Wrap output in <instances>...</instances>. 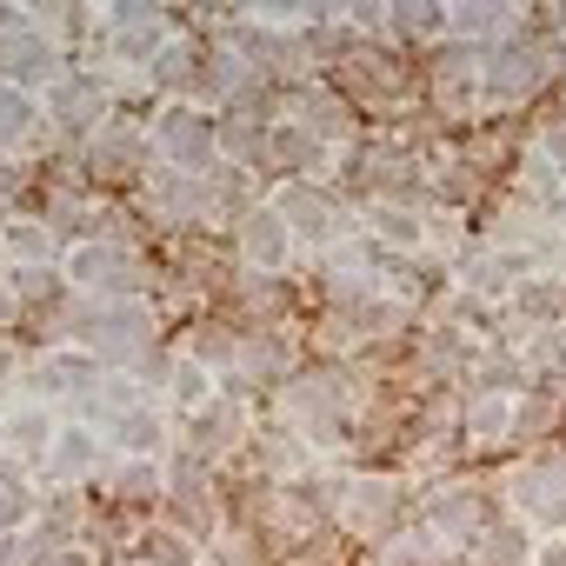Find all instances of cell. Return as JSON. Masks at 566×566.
<instances>
[{"instance_id":"cell-1","label":"cell","mask_w":566,"mask_h":566,"mask_svg":"<svg viewBox=\"0 0 566 566\" xmlns=\"http://www.w3.org/2000/svg\"><path fill=\"white\" fill-rule=\"evenodd\" d=\"M61 340L94 354L107 374H127L140 354L160 347V307L154 301H87V294H74L67 314H61Z\"/></svg>"},{"instance_id":"cell-2","label":"cell","mask_w":566,"mask_h":566,"mask_svg":"<svg viewBox=\"0 0 566 566\" xmlns=\"http://www.w3.org/2000/svg\"><path fill=\"white\" fill-rule=\"evenodd\" d=\"M273 400H280V427L301 433L307 447H340L360 427V380H354V367H327V360L301 367Z\"/></svg>"},{"instance_id":"cell-3","label":"cell","mask_w":566,"mask_h":566,"mask_svg":"<svg viewBox=\"0 0 566 566\" xmlns=\"http://www.w3.org/2000/svg\"><path fill=\"white\" fill-rule=\"evenodd\" d=\"M61 273H67V287L87 294V301H147V287H154V260L140 253V240H114V233L74 240Z\"/></svg>"},{"instance_id":"cell-4","label":"cell","mask_w":566,"mask_h":566,"mask_svg":"<svg viewBox=\"0 0 566 566\" xmlns=\"http://www.w3.org/2000/svg\"><path fill=\"white\" fill-rule=\"evenodd\" d=\"M321 506L340 520V533H354L360 546H380L387 533H400L407 486H400L394 473H327Z\"/></svg>"},{"instance_id":"cell-5","label":"cell","mask_w":566,"mask_h":566,"mask_svg":"<svg viewBox=\"0 0 566 566\" xmlns=\"http://www.w3.org/2000/svg\"><path fill=\"white\" fill-rule=\"evenodd\" d=\"M154 140V167L187 174V180H213L220 174V120L200 114V101H160V114L147 120Z\"/></svg>"},{"instance_id":"cell-6","label":"cell","mask_w":566,"mask_h":566,"mask_svg":"<svg viewBox=\"0 0 566 566\" xmlns=\"http://www.w3.org/2000/svg\"><path fill=\"white\" fill-rule=\"evenodd\" d=\"M74 167L87 187H134L154 174V140H147V120L134 114H114L107 127H94L81 147H74Z\"/></svg>"},{"instance_id":"cell-7","label":"cell","mask_w":566,"mask_h":566,"mask_svg":"<svg viewBox=\"0 0 566 566\" xmlns=\"http://www.w3.org/2000/svg\"><path fill=\"white\" fill-rule=\"evenodd\" d=\"M114 114H120V101H114V87L101 81V67H87V61L67 67V74L41 94V120H48L61 140H74V147H81L94 127H107Z\"/></svg>"},{"instance_id":"cell-8","label":"cell","mask_w":566,"mask_h":566,"mask_svg":"<svg viewBox=\"0 0 566 566\" xmlns=\"http://www.w3.org/2000/svg\"><path fill=\"white\" fill-rule=\"evenodd\" d=\"M107 380V367L94 360V354H81V347H67V340H54V347H41L34 360H28V374H21V387H28V400H41L48 413L54 407H87L94 400V387Z\"/></svg>"},{"instance_id":"cell-9","label":"cell","mask_w":566,"mask_h":566,"mask_svg":"<svg viewBox=\"0 0 566 566\" xmlns=\"http://www.w3.org/2000/svg\"><path fill=\"white\" fill-rule=\"evenodd\" d=\"M67 67H81L34 14H21L8 34H0V81H8V87H21V94H48Z\"/></svg>"},{"instance_id":"cell-10","label":"cell","mask_w":566,"mask_h":566,"mask_svg":"<svg viewBox=\"0 0 566 566\" xmlns=\"http://www.w3.org/2000/svg\"><path fill=\"white\" fill-rule=\"evenodd\" d=\"M174 447H187L193 460H233V453H247L253 447V407H247V394H213L200 413H187L180 427H174Z\"/></svg>"},{"instance_id":"cell-11","label":"cell","mask_w":566,"mask_h":566,"mask_svg":"<svg viewBox=\"0 0 566 566\" xmlns=\"http://www.w3.org/2000/svg\"><path fill=\"white\" fill-rule=\"evenodd\" d=\"M506 500L526 526H566V447H533V460L506 473Z\"/></svg>"},{"instance_id":"cell-12","label":"cell","mask_w":566,"mask_h":566,"mask_svg":"<svg viewBox=\"0 0 566 566\" xmlns=\"http://www.w3.org/2000/svg\"><path fill=\"white\" fill-rule=\"evenodd\" d=\"M546 81H553V48L533 34H506L480 54V87L493 101H533Z\"/></svg>"},{"instance_id":"cell-13","label":"cell","mask_w":566,"mask_h":566,"mask_svg":"<svg viewBox=\"0 0 566 566\" xmlns=\"http://www.w3.org/2000/svg\"><path fill=\"white\" fill-rule=\"evenodd\" d=\"M160 506L174 513L180 533L213 539V533H220V480H213V467L193 460L187 447H174V453H167V500H160Z\"/></svg>"},{"instance_id":"cell-14","label":"cell","mask_w":566,"mask_h":566,"mask_svg":"<svg viewBox=\"0 0 566 566\" xmlns=\"http://www.w3.org/2000/svg\"><path fill=\"white\" fill-rule=\"evenodd\" d=\"M107 460H114L107 433H94L87 420H61L54 427V447L41 460V493H87Z\"/></svg>"},{"instance_id":"cell-15","label":"cell","mask_w":566,"mask_h":566,"mask_svg":"<svg viewBox=\"0 0 566 566\" xmlns=\"http://www.w3.org/2000/svg\"><path fill=\"white\" fill-rule=\"evenodd\" d=\"M420 526H427L447 553H473V546H480V533L493 526V500H486L473 480H447V486H433V493H427Z\"/></svg>"},{"instance_id":"cell-16","label":"cell","mask_w":566,"mask_h":566,"mask_svg":"<svg viewBox=\"0 0 566 566\" xmlns=\"http://www.w3.org/2000/svg\"><path fill=\"white\" fill-rule=\"evenodd\" d=\"M213 213H220V174L213 180H187V174L154 167L140 180V220H154V227H207Z\"/></svg>"},{"instance_id":"cell-17","label":"cell","mask_w":566,"mask_h":566,"mask_svg":"<svg viewBox=\"0 0 566 566\" xmlns=\"http://www.w3.org/2000/svg\"><path fill=\"white\" fill-rule=\"evenodd\" d=\"M294 227L273 213V200L266 207H247L240 220H233V266L247 273V280H280L294 266Z\"/></svg>"},{"instance_id":"cell-18","label":"cell","mask_w":566,"mask_h":566,"mask_svg":"<svg viewBox=\"0 0 566 566\" xmlns=\"http://www.w3.org/2000/svg\"><path fill=\"white\" fill-rule=\"evenodd\" d=\"M233 387L227 394H247V387H287L294 374H301V340H294V327H253V334H240V354H233Z\"/></svg>"},{"instance_id":"cell-19","label":"cell","mask_w":566,"mask_h":566,"mask_svg":"<svg viewBox=\"0 0 566 566\" xmlns=\"http://www.w3.org/2000/svg\"><path fill=\"white\" fill-rule=\"evenodd\" d=\"M273 213L294 227L301 247H321V253L347 233V213H340V200H334L321 180H280V187H273Z\"/></svg>"},{"instance_id":"cell-20","label":"cell","mask_w":566,"mask_h":566,"mask_svg":"<svg viewBox=\"0 0 566 566\" xmlns=\"http://www.w3.org/2000/svg\"><path fill=\"white\" fill-rule=\"evenodd\" d=\"M287 120H294V127H307L321 147H340V140H354V134H360L354 101H347L340 87H321V81H294V87H287Z\"/></svg>"},{"instance_id":"cell-21","label":"cell","mask_w":566,"mask_h":566,"mask_svg":"<svg viewBox=\"0 0 566 566\" xmlns=\"http://www.w3.org/2000/svg\"><path fill=\"white\" fill-rule=\"evenodd\" d=\"M54 413L41 400H14L8 413H0V467H14V473H41L48 447H54Z\"/></svg>"},{"instance_id":"cell-22","label":"cell","mask_w":566,"mask_h":566,"mask_svg":"<svg viewBox=\"0 0 566 566\" xmlns=\"http://www.w3.org/2000/svg\"><path fill=\"white\" fill-rule=\"evenodd\" d=\"M87 493H101L107 506H127V513H140V506H154V500H167V460H140V453H114V460L101 467V480H94Z\"/></svg>"},{"instance_id":"cell-23","label":"cell","mask_w":566,"mask_h":566,"mask_svg":"<svg viewBox=\"0 0 566 566\" xmlns=\"http://www.w3.org/2000/svg\"><path fill=\"white\" fill-rule=\"evenodd\" d=\"M67 247H74V240H61L41 213H14L8 227H0V266H8V273H14V266H61Z\"/></svg>"},{"instance_id":"cell-24","label":"cell","mask_w":566,"mask_h":566,"mask_svg":"<svg viewBox=\"0 0 566 566\" xmlns=\"http://www.w3.org/2000/svg\"><path fill=\"white\" fill-rule=\"evenodd\" d=\"M367 240H374L380 253L413 260V253L427 247V213H413L407 200H374V207H367Z\"/></svg>"},{"instance_id":"cell-25","label":"cell","mask_w":566,"mask_h":566,"mask_svg":"<svg viewBox=\"0 0 566 566\" xmlns=\"http://www.w3.org/2000/svg\"><path fill=\"white\" fill-rule=\"evenodd\" d=\"M266 167H287V180H314V174L327 167V147H321L307 127H294L287 114H280L273 134H266Z\"/></svg>"},{"instance_id":"cell-26","label":"cell","mask_w":566,"mask_h":566,"mask_svg":"<svg viewBox=\"0 0 566 566\" xmlns=\"http://www.w3.org/2000/svg\"><path fill=\"white\" fill-rule=\"evenodd\" d=\"M513 400L520 394H473L467 407H460V440L467 447H506L513 440Z\"/></svg>"},{"instance_id":"cell-27","label":"cell","mask_w":566,"mask_h":566,"mask_svg":"<svg viewBox=\"0 0 566 566\" xmlns=\"http://www.w3.org/2000/svg\"><path fill=\"white\" fill-rule=\"evenodd\" d=\"M180 354H187V360H200L207 374H227V367H233V354H240V327H233V321H220V314H200V321L180 334Z\"/></svg>"},{"instance_id":"cell-28","label":"cell","mask_w":566,"mask_h":566,"mask_svg":"<svg viewBox=\"0 0 566 566\" xmlns=\"http://www.w3.org/2000/svg\"><path fill=\"white\" fill-rule=\"evenodd\" d=\"M539 539L526 533V520H493L473 546V566H533Z\"/></svg>"},{"instance_id":"cell-29","label":"cell","mask_w":566,"mask_h":566,"mask_svg":"<svg viewBox=\"0 0 566 566\" xmlns=\"http://www.w3.org/2000/svg\"><path fill=\"white\" fill-rule=\"evenodd\" d=\"M34 134H41V101L0 81V160H14L21 147H34Z\"/></svg>"},{"instance_id":"cell-30","label":"cell","mask_w":566,"mask_h":566,"mask_svg":"<svg viewBox=\"0 0 566 566\" xmlns=\"http://www.w3.org/2000/svg\"><path fill=\"white\" fill-rule=\"evenodd\" d=\"M134 559H140V566H200V539L167 520V526L134 533Z\"/></svg>"},{"instance_id":"cell-31","label":"cell","mask_w":566,"mask_h":566,"mask_svg":"<svg viewBox=\"0 0 566 566\" xmlns=\"http://www.w3.org/2000/svg\"><path fill=\"white\" fill-rule=\"evenodd\" d=\"M34 506H41V493L28 486V473L0 467V539H8V533H21V526L34 520Z\"/></svg>"},{"instance_id":"cell-32","label":"cell","mask_w":566,"mask_h":566,"mask_svg":"<svg viewBox=\"0 0 566 566\" xmlns=\"http://www.w3.org/2000/svg\"><path fill=\"white\" fill-rule=\"evenodd\" d=\"M387 34L394 41H440L447 34V8H394L387 14Z\"/></svg>"},{"instance_id":"cell-33","label":"cell","mask_w":566,"mask_h":566,"mask_svg":"<svg viewBox=\"0 0 566 566\" xmlns=\"http://www.w3.org/2000/svg\"><path fill=\"white\" fill-rule=\"evenodd\" d=\"M28 180H34V174H21L14 160H0V227H8L14 213H28V207H21V193H28Z\"/></svg>"},{"instance_id":"cell-34","label":"cell","mask_w":566,"mask_h":566,"mask_svg":"<svg viewBox=\"0 0 566 566\" xmlns=\"http://www.w3.org/2000/svg\"><path fill=\"white\" fill-rule=\"evenodd\" d=\"M533 154H539V160H546V167H553V174L566 180V114L539 127V147H533Z\"/></svg>"},{"instance_id":"cell-35","label":"cell","mask_w":566,"mask_h":566,"mask_svg":"<svg viewBox=\"0 0 566 566\" xmlns=\"http://www.w3.org/2000/svg\"><path fill=\"white\" fill-rule=\"evenodd\" d=\"M28 321V307H21V294L8 287V273H0V334H8V327H21Z\"/></svg>"},{"instance_id":"cell-36","label":"cell","mask_w":566,"mask_h":566,"mask_svg":"<svg viewBox=\"0 0 566 566\" xmlns=\"http://www.w3.org/2000/svg\"><path fill=\"white\" fill-rule=\"evenodd\" d=\"M41 566H94V553H87V539H81V546H61V553H48Z\"/></svg>"},{"instance_id":"cell-37","label":"cell","mask_w":566,"mask_h":566,"mask_svg":"<svg viewBox=\"0 0 566 566\" xmlns=\"http://www.w3.org/2000/svg\"><path fill=\"white\" fill-rule=\"evenodd\" d=\"M533 566H566V533H559V539H546V546L533 553Z\"/></svg>"},{"instance_id":"cell-38","label":"cell","mask_w":566,"mask_h":566,"mask_svg":"<svg viewBox=\"0 0 566 566\" xmlns=\"http://www.w3.org/2000/svg\"><path fill=\"white\" fill-rule=\"evenodd\" d=\"M559 220H566V187H559Z\"/></svg>"},{"instance_id":"cell-39","label":"cell","mask_w":566,"mask_h":566,"mask_svg":"<svg viewBox=\"0 0 566 566\" xmlns=\"http://www.w3.org/2000/svg\"><path fill=\"white\" fill-rule=\"evenodd\" d=\"M0 367H8V354H0Z\"/></svg>"},{"instance_id":"cell-40","label":"cell","mask_w":566,"mask_h":566,"mask_svg":"<svg viewBox=\"0 0 566 566\" xmlns=\"http://www.w3.org/2000/svg\"><path fill=\"white\" fill-rule=\"evenodd\" d=\"M559 334H566V327H559Z\"/></svg>"},{"instance_id":"cell-41","label":"cell","mask_w":566,"mask_h":566,"mask_svg":"<svg viewBox=\"0 0 566 566\" xmlns=\"http://www.w3.org/2000/svg\"><path fill=\"white\" fill-rule=\"evenodd\" d=\"M134 566H140V559H134Z\"/></svg>"}]
</instances>
